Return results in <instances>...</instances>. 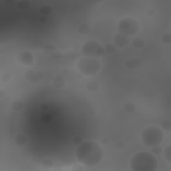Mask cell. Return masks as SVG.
Masks as SVG:
<instances>
[{"label": "cell", "mask_w": 171, "mask_h": 171, "mask_svg": "<svg viewBox=\"0 0 171 171\" xmlns=\"http://www.w3.org/2000/svg\"><path fill=\"white\" fill-rule=\"evenodd\" d=\"M78 162L87 167H94L104 158V151L100 144L94 141H84L75 151Z\"/></svg>", "instance_id": "1"}, {"label": "cell", "mask_w": 171, "mask_h": 171, "mask_svg": "<svg viewBox=\"0 0 171 171\" xmlns=\"http://www.w3.org/2000/svg\"><path fill=\"white\" fill-rule=\"evenodd\" d=\"M129 167L132 171H157L158 162L152 152L141 151L131 158Z\"/></svg>", "instance_id": "2"}, {"label": "cell", "mask_w": 171, "mask_h": 171, "mask_svg": "<svg viewBox=\"0 0 171 171\" xmlns=\"http://www.w3.org/2000/svg\"><path fill=\"white\" fill-rule=\"evenodd\" d=\"M164 139V133L161 128L157 126H150L141 133V140L144 145L153 147L161 144Z\"/></svg>", "instance_id": "3"}, {"label": "cell", "mask_w": 171, "mask_h": 171, "mask_svg": "<svg viewBox=\"0 0 171 171\" xmlns=\"http://www.w3.org/2000/svg\"><path fill=\"white\" fill-rule=\"evenodd\" d=\"M77 69L83 76H96L102 68V63L97 58L82 57L76 63Z\"/></svg>", "instance_id": "4"}, {"label": "cell", "mask_w": 171, "mask_h": 171, "mask_svg": "<svg viewBox=\"0 0 171 171\" xmlns=\"http://www.w3.org/2000/svg\"><path fill=\"white\" fill-rule=\"evenodd\" d=\"M141 25L139 21L132 17H124L118 23L117 30L119 33L127 37L136 35L141 30Z\"/></svg>", "instance_id": "5"}, {"label": "cell", "mask_w": 171, "mask_h": 171, "mask_svg": "<svg viewBox=\"0 0 171 171\" xmlns=\"http://www.w3.org/2000/svg\"><path fill=\"white\" fill-rule=\"evenodd\" d=\"M80 52L84 57L99 58L104 56V47L95 40H91L82 46Z\"/></svg>", "instance_id": "6"}, {"label": "cell", "mask_w": 171, "mask_h": 171, "mask_svg": "<svg viewBox=\"0 0 171 171\" xmlns=\"http://www.w3.org/2000/svg\"><path fill=\"white\" fill-rule=\"evenodd\" d=\"M17 61L21 65L31 67L34 64V58L32 53L30 51H23L18 55Z\"/></svg>", "instance_id": "7"}, {"label": "cell", "mask_w": 171, "mask_h": 171, "mask_svg": "<svg viewBox=\"0 0 171 171\" xmlns=\"http://www.w3.org/2000/svg\"><path fill=\"white\" fill-rule=\"evenodd\" d=\"M45 77V74L42 71H34L29 69L24 73L25 79L31 84H36L40 82L41 80L44 79Z\"/></svg>", "instance_id": "8"}, {"label": "cell", "mask_w": 171, "mask_h": 171, "mask_svg": "<svg viewBox=\"0 0 171 171\" xmlns=\"http://www.w3.org/2000/svg\"><path fill=\"white\" fill-rule=\"evenodd\" d=\"M43 52L47 56H50L53 59H60L62 56V51L56 46L48 44L43 47Z\"/></svg>", "instance_id": "9"}, {"label": "cell", "mask_w": 171, "mask_h": 171, "mask_svg": "<svg viewBox=\"0 0 171 171\" xmlns=\"http://www.w3.org/2000/svg\"><path fill=\"white\" fill-rule=\"evenodd\" d=\"M130 40L128 37L122 34H116L113 38V44L119 48H122L129 44Z\"/></svg>", "instance_id": "10"}, {"label": "cell", "mask_w": 171, "mask_h": 171, "mask_svg": "<svg viewBox=\"0 0 171 171\" xmlns=\"http://www.w3.org/2000/svg\"><path fill=\"white\" fill-rule=\"evenodd\" d=\"M142 65V61L138 58H133L126 61L124 66L128 69H134L140 67Z\"/></svg>", "instance_id": "11"}, {"label": "cell", "mask_w": 171, "mask_h": 171, "mask_svg": "<svg viewBox=\"0 0 171 171\" xmlns=\"http://www.w3.org/2000/svg\"><path fill=\"white\" fill-rule=\"evenodd\" d=\"M66 85V81L62 75H58L53 78V86L57 89H62Z\"/></svg>", "instance_id": "12"}, {"label": "cell", "mask_w": 171, "mask_h": 171, "mask_svg": "<svg viewBox=\"0 0 171 171\" xmlns=\"http://www.w3.org/2000/svg\"><path fill=\"white\" fill-rule=\"evenodd\" d=\"M78 33L84 36H88L92 32V28L91 26L87 24H81L78 28Z\"/></svg>", "instance_id": "13"}, {"label": "cell", "mask_w": 171, "mask_h": 171, "mask_svg": "<svg viewBox=\"0 0 171 171\" xmlns=\"http://www.w3.org/2000/svg\"><path fill=\"white\" fill-rule=\"evenodd\" d=\"M14 142L16 144V145L19 146H24L27 144L28 138L24 134H19L14 138Z\"/></svg>", "instance_id": "14"}, {"label": "cell", "mask_w": 171, "mask_h": 171, "mask_svg": "<svg viewBox=\"0 0 171 171\" xmlns=\"http://www.w3.org/2000/svg\"><path fill=\"white\" fill-rule=\"evenodd\" d=\"M39 11L41 15L47 17V16L50 15L52 13L53 8L49 4H44L41 5L39 9Z\"/></svg>", "instance_id": "15"}, {"label": "cell", "mask_w": 171, "mask_h": 171, "mask_svg": "<svg viewBox=\"0 0 171 171\" xmlns=\"http://www.w3.org/2000/svg\"><path fill=\"white\" fill-rule=\"evenodd\" d=\"M10 106H11V108H12L13 111L17 112H19L20 110L23 109L24 103L21 100L16 99L12 101V102L11 103Z\"/></svg>", "instance_id": "16"}, {"label": "cell", "mask_w": 171, "mask_h": 171, "mask_svg": "<svg viewBox=\"0 0 171 171\" xmlns=\"http://www.w3.org/2000/svg\"><path fill=\"white\" fill-rule=\"evenodd\" d=\"M116 47L113 44V43H108L104 46V56L113 54L116 52Z\"/></svg>", "instance_id": "17"}, {"label": "cell", "mask_w": 171, "mask_h": 171, "mask_svg": "<svg viewBox=\"0 0 171 171\" xmlns=\"http://www.w3.org/2000/svg\"><path fill=\"white\" fill-rule=\"evenodd\" d=\"M86 88L89 92H94L99 89V84L98 82L94 81V80H91L86 84Z\"/></svg>", "instance_id": "18"}, {"label": "cell", "mask_w": 171, "mask_h": 171, "mask_svg": "<svg viewBox=\"0 0 171 171\" xmlns=\"http://www.w3.org/2000/svg\"><path fill=\"white\" fill-rule=\"evenodd\" d=\"M41 167L43 169L46 170H51L53 167V160L50 158L44 159L41 163Z\"/></svg>", "instance_id": "19"}, {"label": "cell", "mask_w": 171, "mask_h": 171, "mask_svg": "<svg viewBox=\"0 0 171 171\" xmlns=\"http://www.w3.org/2000/svg\"><path fill=\"white\" fill-rule=\"evenodd\" d=\"M30 6L31 2L28 0H20L16 4V7L19 10H27L30 8Z\"/></svg>", "instance_id": "20"}, {"label": "cell", "mask_w": 171, "mask_h": 171, "mask_svg": "<svg viewBox=\"0 0 171 171\" xmlns=\"http://www.w3.org/2000/svg\"><path fill=\"white\" fill-rule=\"evenodd\" d=\"M132 45L136 49H142L145 45V41L141 37H136L132 41Z\"/></svg>", "instance_id": "21"}, {"label": "cell", "mask_w": 171, "mask_h": 171, "mask_svg": "<svg viewBox=\"0 0 171 171\" xmlns=\"http://www.w3.org/2000/svg\"><path fill=\"white\" fill-rule=\"evenodd\" d=\"M122 108L126 113L131 114L135 110V105L132 102H128L124 104Z\"/></svg>", "instance_id": "22"}, {"label": "cell", "mask_w": 171, "mask_h": 171, "mask_svg": "<svg viewBox=\"0 0 171 171\" xmlns=\"http://www.w3.org/2000/svg\"><path fill=\"white\" fill-rule=\"evenodd\" d=\"M163 156L168 163H171V145L169 144L163 150Z\"/></svg>", "instance_id": "23"}, {"label": "cell", "mask_w": 171, "mask_h": 171, "mask_svg": "<svg viewBox=\"0 0 171 171\" xmlns=\"http://www.w3.org/2000/svg\"><path fill=\"white\" fill-rule=\"evenodd\" d=\"M160 127L163 130L168 131L171 129V122L168 120H163L160 124Z\"/></svg>", "instance_id": "24"}, {"label": "cell", "mask_w": 171, "mask_h": 171, "mask_svg": "<svg viewBox=\"0 0 171 171\" xmlns=\"http://www.w3.org/2000/svg\"><path fill=\"white\" fill-rule=\"evenodd\" d=\"M161 40L164 44L170 45L171 44V34L170 33H165L161 36Z\"/></svg>", "instance_id": "25"}, {"label": "cell", "mask_w": 171, "mask_h": 171, "mask_svg": "<svg viewBox=\"0 0 171 171\" xmlns=\"http://www.w3.org/2000/svg\"><path fill=\"white\" fill-rule=\"evenodd\" d=\"M0 80L1 81L4 83H8L11 80V75L8 72H4L1 74L0 76Z\"/></svg>", "instance_id": "26"}, {"label": "cell", "mask_w": 171, "mask_h": 171, "mask_svg": "<svg viewBox=\"0 0 171 171\" xmlns=\"http://www.w3.org/2000/svg\"><path fill=\"white\" fill-rule=\"evenodd\" d=\"M83 142H84V139L82 136H75L72 140L73 144L74 146H80Z\"/></svg>", "instance_id": "27"}, {"label": "cell", "mask_w": 171, "mask_h": 171, "mask_svg": "<svg viewBox=\"0 0 171 171\" xmlns=\"http://www.w3.org/2000/svg\"><path fill=\"white\" fill-rule=\"evenodd\" d=\"M163 151V148L160 145L151 147V152L154 155H159Z\"/></svg>", "instance_id": "28"}, {"label": "cell", "mask_w": 171, "mask_h": 171, "mask_svg": "<svg viewBox=\"0 0 171 171\" xmlns=\"http://www.w3.org/2000/svg\"><path fill=\"white\" fill-rule=\"evenodd\" d=\"M126 146L125 142L122 141H120L119 142H117L116 144V147L119 149V150H123Z\"/></svg>", "instance_id": "29"}, {"label": "cell", "mask_w": 171, "mask_h": 171, "mask_svg": "<svg viewBox=\"0 0 171 171\" xmlns=\"http://www.w3.org/2000/svg\"><path fill=\"white\" fill-rule=\"evenodd\" d=\"M146 15L148 16V17L152 18L155 15H156V12H155L153 9H149L146 11Z\"/></svg>", "instance_id": "30"}, {"label": "cell", "mask_w": 171, "mask_h": 171, "mask_svg": "<svg viewBox=\"0 0 171 171\" xmlns=\"http://www.w3.org/2000/svg\"><path fill=\"white\" fill-rule=\"evenodd\" d=\"M72 47L74 48L75 50H80L82 46H81V45L80 44L79 42L75 41V42H74V44H72Z\"/></svg>", "instance_id": "31"}, {"label": "cell", "mask_w": 171, "mask_h": 171, "mask_svg": "<svg viewBox=\"0 0 171 171\" xmlns=\"http://www.w3.org/2000/svg\"><path fill=\"white\" fill-rule=\"evenodd\" d=\"M40 108L41 110H47L48 108H49V105H48L47 103L46 102H43L41 104H40Z\"/></svg>", "instance_id": "32"}, {"label": "cell", "mask_w": 171, "mask_h": 171, "mask_svg": "<svg viewBox=\"0 0 171 171\" xmlns=\"http://www.w3.org/2000/svg\"><path fill=\"white\" fill-rule=\"evenodd\" d=\"M38 21L41 24H46L47 21V17H46V16H43L41 15V17L38 18Z\"/></svg>", "instance_id": "33"}, {"label": "cell", "mask_w": 171, "mask_h": 171, "mask_svg": "<svg viewBox=\"0 0 171 171\" xmlns=\"http://www.w3.org/2000/svg\"><path fill=\"white\" fill-rule=\"evenodd\" d=\"M102 143L104 145H108L110 144V140L108 138H104L102 140Z\"/></svg>", "instance_id": "34"}, {"label": "cell", "mask_w": 171, "mask_h": 171, "mask_svg": "<svg viewBox=\"0 0 171 171\" xmlns=\"http://www.w3.org/2000/svg\"><path fill=\"white\" fill-rule=\"evenodd\" d=\"M5 96V91L3 90H2V89L0 90V98H3Z\"/></svg>", "instance_id": "35"}, {"label": "cell", "mask_w": 171, "mask_h": 171, "mask_svg": "<svg viewBox=\"0 0 171 171\" xmlns=\"http://www.w3.org/2000/svg\"><path fill=\"white\" fill-rule=\"evenodd\" d=\"M62 73L63 74H64V75L67 74L68 73V69L67 68H63V69H62Z\"/></svg>", "instance_id": "36"}, {"label": "cell", "mask_w": 171, "mask_h": 171, "mask_svg": "<svg viewBox=\"0 0 171 171\" xmlns=\"http://www.w3.org/2000/svg\"><path fill=\"white\" fill-rule=\"evenodd\" d=\"M88 114L90 116H93L94 114V111L93 110H90L88 112Z\"/></svg>", "instance_id": "37"}]
</instances>
